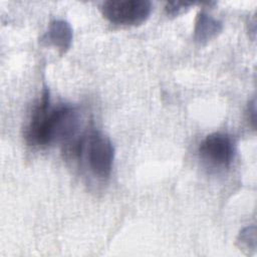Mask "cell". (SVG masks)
Masks as SVG:
<instances>
[{
	"label": "cell",
	"mask_w": 257,
	"mask_h": 257,
	"mask_svg": "<svg viewBox=\"0 0 257 257\" xmlns=\"http://www.w3.org/2000/svg\"><path fill=\"white\" fill-rule=\"evenodd\" d=\"M79 114L69 103L51 105L48 88H44L35 105L24 137L28 145L48 147L56 142L67 145L76 139L79 130Z\"/></svg>",
	"instance_id": "cell-1"
},
{
	"label": "cell",
	"mask_w": 257,
	"mask_h": 257,
	"mask_svg": "<svg viewBox=\"0 0 257 257\" xmlns=\"http://www.w3.org/2000/svg\"><path fill=\"white\" fill-rule=\"evenodd\" d=\"M75 157H83L90 173L99 180L109 178L114 160L111 141L98 131L83 135Z\"/></svg>",
	"instance_id": "cell-2"
},
{
	"label": "cell",
	"mask_w": 257,
	"mask_h": 257,
	"mask_svg": "<svg viewBox=\"0 0 257 257\" xmlns=\"http://www.w3.org/2000/svg\"><path fill=\"white\" fill-rule=\"evenodd\" d=\"M100 10L113 24L138 26L150 17L152 3L147 0H109L102 3Z\"/></svg>",
	"instance_id": "cell-3"
},
{
	"label": "cell",
	"mask_w": 257,
	"mask_h": 257,
	"mask_svg": "<svg viewBox=\"0 0 257 257\" xmlns=\"http://www.w3.org/2000/svg\"><path fill=\"white\" fill-rule=\"evenodd\" d=\"M235 155L233 139L223 133H212L200 144V159L207 165L217 169L228 168Z\"/></svg>",
	"instance_id": "cell-4"
},
{
	"label": "cell",
	"mask_w": 257,
	"mask_h": 257,
	"mask_svg": "<svg viewBox=\"0 0 257 257\" xmlns=\"http://www.w3.org/2000/svg\"><path fill=\"white\" fill-rule=\"evenodd\" d=\"M72 36V28L70 24L65 20L56 19L50 22L40 41L44 45L56 47L62 54L69 49Z\"/></svg>",
	"instance_id": "cell-5"
},
{
	"label": "cell",
	"mask_w": 257,
	"mask_h": 257,
	"mask_svg": "<svg viewBox=\"0 0 257 257\" xmlns=\"http://www.w3.org/2000/svg\"><path fill=\"white\" fill-rule=\"evenodd\" d=\"M223 29L221 21L204 11L199 12L194 29V39L199 44H206L217 37Z\"/></svg>",
	"instance_id": "cell-6"
},
{
	"label": "cell",
	"mask_w": 257,
	"mask_h": 257,
	"mask_svg": "<svg viewBox=\"0 0 257 257\" xmlns=\"http://www.w3.org/2000/svg\"><path fill=\"white\" fill-rule=\"evenodd\" d=\"M237 242L239 244V247L242 251H247V254H249V250H252V252L255 251L256 248V231L255 226H248L244 228L238 236Z\"/></svg>",
	"instance_id": "cell-7"
},
{
	"label": "cell",
	"mask_w": 257,
	"mask_h": 257,
	"mask_svg": "<svg viewBox=\"0 0 257 257\" xmlns=\"http://www.w3.org/2000/svg\"><path fill=\"white\" fill-rule=\"evenodd\" d=\"M191 5H193V3L191 2H168L165 6V11L170 16H177L181 14L184 10L188 9V7H190Z\"/></svg>",
	"instance_id": "cell-8"
}]
</instances>
